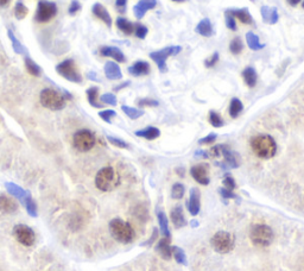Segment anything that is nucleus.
<instances>
[{"mask_svg": "<svg viewBox=\"0 0 304 271\" xmlns=\"http://www.w3.org/2000/svg\"><path fill=\"white\" fill-rule=\"evenodd\" d=\"M216 137H218L216 133H209L208 136L203 137V138L200 139L199 144H200V145H207V144H212V143L215 142Z\"/></svg>", "mask_w": 304, "mask_h": 271, "instance_id": "50", "label": "nucleus"}, {"mask_svg": "<svg viewBox=\"0 0 304 271\" xmlns=\"http://www.w3.org/2000/svg\"><path fill=\"white\" fill-rule=\"evenodd\" d=\"M250 238L252 243L257 245V246L266 247L269 246V245H271L274 238V235H273L272 228L270 227V226L258 224V225H254L253 227L251 228Z\"/></svg>", "mask_w": 304, "mask_h": 271, "instance_id": "6", "label": "nucleus"}, {"mask_svg": "<svg viewBox=\"0 0 304 271\" xmlns=\"http://www.w3.org/2000/svg\"><path fill=\"white\" fill-rule=\"evenodd\" d=\"M129 85V81H126V82H124V84H121L120 86H118V87H116L114 88V91H120V90H122V88H125V87H127Z\"/></svg>", "mask_w": 304, "mask_h": 271, "instance_id": "56", "label": "nucleus"}, {"mask_svg": "<svg viewBox=\"0 0 304 271\" xmlns=\"http://www.w3.org/2000/svg\"><path fill=\"white\" fill-rule=\"evenodd\" d=\"M13 236L18 243L24 246H32L36 241L35 231L30 226L24 224H17L13 227Z\"/></svg>", "mask_w": 304, "mask_h": 271, "instance_id": "11", "label": "nucleus"}, {"mask_svg": "<svg viewBox=\"0 0 304 271\" xmlns=\"http://www.w3.org/2000/svg\"><path fill=\"white\" fill-rule=\"evenodd\" d=\"M190 175L192 176V179L198 182V183L202 185H208L210 182L209 165L206 164V163H200V164L191 166Z\"/></svg>", "mask_w": 304, "mask_h": 271, "instance_id": "13", "label": "nucleus"}, {"mask_svg": "<svg viewBox=\"0 0 304 271\" xmlns=\"http://www.w3.org/2000/svg\"><path fill=\"white\" fill-rule=\"evenodd\" d=\"M127 70L133 76H144L150 73V65L145 61H137Z\"/></svg>", "mask_w": 304, "mask_h": 271, "instance_id": "22", "label": "nucleus"}, {"mask_svg": "<svg viewBox=\"0 0 304 271\" xmlns=\"http://www.w3.org/2000/svg\"><path fill=\"white\" fill-rule=\"evenodd\" d=\"M156 250L161 255L162 258L170 259L172 257V246L170 244V237H163L156 245Z\"/></svg>", "mask_w": 304, "mask_h": 271, "instance_id": "20", "label": "nucleus"}, {"mask_svg": "<svg viewBox=\"0 0 304 271\" xmlns=\"http://www.w3.org/2000/svg\"><path fill=\"white\" fill-rule=\"evenodd\" d=\"M126 5H127V0H116V6L120 12H125Z\"/></svg>", "mask_w": 304, "mask_h": 271, "instance_id": "54", "label": "nucleus"}, {"mask_svg": "<svg viewBox=\"0 0 304 271\" xmlns=\"http://www.w3.org/2000/svg\"><path fill=\"white\" fill-rule=\"evenodd\" d=\"M260 14H262L263 20H264L266 24H270V25L276 24L278 19H279V14H278V10L276 7L262 6Z\"/></svg>", "mask_w": 304, "mask_h": 271, "instance_id": "21", "label": "nucleus"}, {"mask_svg": "<svg viewBox=\"0 0 304 271\" xmlns=\"http://www.w3.org/2000/svg\"><path fill=\"white\" fill-rule=\"evenodd\" d=\"M100 54L105 57H111L113 58L114 61L119 62V63H124L126 61V57L122 51L117 47H102L100 49Z\"/></svg>", "mask_w": 304, "mask_h": 271, "instance_id": "19", "label": "nucleus"}, {"mask_svg": "<svg viewBox=\"0 0 304 271\" xmlns=\"http://www.w3.org/2000/svg\"><path fill=\"white\" fill-rule=\"evenodd\" d=\"M137 103H138V106L140 107H156L158 106V101L157 100H154V99H139L138 101H137Z\"/></svg>", "mask_w": 304, "mask_h": 271, "instance_id": "48", "label": "nucleus"}, {"mask_svg": "<svg viewBox=\"0 0 304 271\" xmlns=\"http://www.w3.org/2000/svg\"><path fill=\"white\" fill-rule=\"evenodd\" d=\"M219 193L224 199H236V195L233 193V191H229V189L226 188H220L219 189Z\"/></svg>", "mask_w": 304, "mask_h": 271, "instance_id": "53", "label": "nucleus"}, {"mask_svg": "<svg viewBox=\"0 0 304 271\" xmlns=\"http://www.w3.org/2000/svg\"><path fill=\"white\" fill-rule=\"evenodd\" d=\"M195 155H196V156H202V157H205V158H208V156H209V155H208V152L201 151V150H200V151H196V152H195Z\"/></svg>", "mask_w": 304, "mask_h": 271, "instance_id": "55", "label": "nucleus"}, {"mask_svg": "<svg viewBox=\"0 0 304 271\" xmlns=\"http://www.w3.org/2000/svg\"><path fill=\"white\" fill-rule=\"evenodd\" d=\"M243 48L244 44L240 37H235V38H233L231 40V43H229V51H231L233 55H239L243 51Z\"/></svg>", "mask_w": 304, "mask_h": 271, "instance_id": "38", "label": "nucleus"}, {"mask_svg": "<svg viewBox=\"0 0 304 271\" xmlns=\"http://www.w3.org/2000/svg\"><path fill=\"white\" fill-rule=\"evenodd\" d=\"M92 12L96 18H99L100 20L103 22L107 27L108 28L112 27V17H111V14L108 11H107L106 7L101 5V4L95 3L92 7Z\"/></svg>", "mask_w": 304, "mask_h": 271, "instance_id": "17", "label": "nucleus"}, {"mask_svg": "<svg viewBox=\"0 0 304 271\" xmlns=\"http://www.w3.org/2000/svg\"><path fill=\"white\" fill-rule=\"evenodd\" d=\"M184 185L182 183H175L171 188V198L175 200H180L183 198L184 195Z\"/></svg>", "mask_w": 304, "mask_h": 271, "instance_id": "42", "label": "nucleus"}, {"mask_svg": "<svg viewBox=\"0 0 304 271\" xmlns=\"http://www.w3.org/2000/svg\"><path fill=\"white\" fill-rule=\"evenodd\" d=\"M225 16H226V25H227V28L229 30H233L235 31L236 30V22H235V18L231 16L227 11L225 12Z\"/></svg>", "mask_w": 304, "mask_h": 271, "instance_id": "49", "label": "nucleus"}, {"mask_svg": "<svg viewBox=\"0 0 304 271\" xmlns=\"http://www.w3.org/2000/svg\"><path fill=\"white\" fill-rule=\"evenodd\" d=\"M88 79H91L93 81H99L98 77H96V73H93V72L88 74Z\"/></svg>", "mask_w": 304, "mask_h": 271, "instance_id": "57", "label": "nucleus"}, {"mask_svg": "<svg viewBox=\"0 0 304 271\" xmlns=\"http://www.w3.org/2000/svg\"><path fill=\"white\" fill-rule=\"evenodd\" d=\"M25 68H27V70L29 73L31 74L32 76H40L42 75V68L37 65V63L32 60L31 57L25 56Z\"/></svg>", "mask_w": 304, "mask_h": 271, "instance_id": "33", "label": "nucleus"}, {"mask_svg": "<svg viewBox=\"0 0 304 271\" xmlns=\"http://www.w3.org/2000/svg\"><path fill=\"white\" fill-rule=\"evenodd\" d=\"M117 116L116 111L113 110H103L101 112H99V117L101 118L102 120H105L106 122H111L114 117Z\"/></svg>", "mask_w": 304, "mask_h": 271, "instance_id": "45", "label": "nucleus"}, {"mask_svg": "<svg viewBox=\"0 0 304 271\" xmlns=\"http://www.w3.org/2000/svg\"><path fill=\"white\" fill-rule=\"evenodd\" d=\"M96 144V137L91 130L82 129L74 133L73 145L81 152L91 151Z\"/></svg>", "mask_w": 304, "mask_h": 271, "instance_id": "7", "label": "nucleus"}, {"mask_svg": "<svg viewBox=\"0 0 304 271\" xmlns=\"http://www.w3.org/2000/svg\"><path fill=\"white\" fill-rule=\"evenodd\" d=\"M56 72L60 74L63 79L70 81L74 84H81L82 82V75H81L79 70L76 68V65L72 58L64 60L56 66Z\"/></svg>", "mask_w": 304, "mask_h": 271, "instance_id": "8", "label": "nucleus"}, {"mask_svg": "<svg viewBox=\"0 0 304 271\" xmlns=\"http://www.w3.org/2000/svg\"><path fill=\"white\" fill-rule=\"evenodd\" d=\"M18 211L16 200L6 194H0V212L4 214H13Z\"/></svg>", "mask_w": 304, "mask_h": 271, "instance_id": "15", "label": "nucleus"}, {"mask_svg": "<svg viewBox=\"0 0 304 271\" xmlns=\"http://www.w3.org/2000/svg\"><path fill=\"white\" fill-rule=\"evenodd\" d=\"M147 32H149V30H147V28L145 27V25H143V24H136L135 33H136V36L138 37V38L144 39L146 37Z\"/></svg>", "mask_w": 304, "mask_h": 271, "instance_id": "46", "label": "nucleus"}, {"mask_svg": "<svg viewBox=\"0 0 304 271\" xmlns=\"http://www.w3.org/2000/svg\"><path fill=\"white\" fill-rule=\"evenodd\" d=\"M251 148L259 158L269 159L277 154V143L270 135H258L251 139Z\"/></svg>", "mask_w": 304, "mask_h": 271, "instance_id": "1", "label": "nucleus"}, {"mask_svg": "<svg viewBox=\"0 0 304 271\" xmlns=\"http://www.w3.org/2000/svg\"><path fill=\"white\" fill-rule=\"evenodd\" d=\"M302 7H303V9H304V0H303V2H302Z\"/></svg>", "mask_w": 304, "mask_h": 271, "instance_id": "61", "label": "nucleus"}, {"mask_svg": "<svg viewBox=\"0 0 304 271\" xmlns=\"http://www.w3.org/2000/svg\"><path fill=\"white\" fill-rule=\"evenodd\" d=\"M210 244L218 254H229L235 247V236L226 231H219L212 237Z\"/></svg>", "mask_w": 304, "mask_h": 271, "instance_id": "5", "label": "nucleus"}, {"mask_svg": "<svg viewBox=\"0 0 304 271\" xmlns=\"http://www.w3.org/2000/svg\"><path fill=\"white\" fill-rule=\"evenodd\" d=\"M218 62H219V53H214L212 56H210L209 58H207V60L205 61V66L207 67V68H212V67L216 65Z\"/></svg>", "mask_w": 304, "mask_h": 271, "instance_id": "52", "label": "nucleus"}, {"mask_svg": "<svg viewBox=\"0 0 304 271\" xmlns=\"http://www.w3.org/2000/svg\"><path fill=\"white\" fill-rule=\"evenodd\" d=\"M117 24V28L119 29L121 32H124L125 35H132L133 32H135V28H136V24H133L132 22H129L124 17H119L116 22Z\"/></svg>", "mask_w": 304, "mask_h": 271, "instance_id": "29", "label": "nucleus"}, {"mask_svg": "<svg viewBox=\"0 0 304 271\" xmlns=\"http://www.w3.org/2000/svg\"><path fill=\"white\" fill-rule=\"evenodd\" d=\"M195 31L199 33V35H201L203 37H212L213 36V25L210 23V20L208 18H205V19H202L200 23L196 25L195 28Z\"/></svg>", "mask_w": 304, "mask_h": 271, "instance_id": "27", "label": "nucleus"}, {"mask_svg": "<svg viewBox=\"0 0 304 271\" xmlns=\"http://www.w3.org/2000/svg\"><path fill=\"white\" fill-rule=\"evenodd\" d=\"M136 136L142 137V138H145L147 140H154L161 136V131L155 126H147L145 129L136 131Z\"/></svg>", "mask_w": 304, "mask_h": 271, "instance_id": "28", "label": "nucleus"}, {"mask_svg": "<svg viewBox=\"0 0 304 271\" xmlns=\"http://www.w3.org/2000/svg\"><path fill=\"white\" fill-rule=\"evenodd\" d=\"M29 9L24 5L21 2H18L14 6V16H16L17 19H24L25 17L28 16Z\"/></svg>", "mask_w": 304, "mask_h": 271, "instance_id": "40", "label": "nucleus"}, {"mask_svg": "<svg viewBox=\"0 0 304 271\" xmlns=\"http://www.w3.org/2000/svg\"><path fill=\"white\" fill-rule=\"evenodd\" d=\"M100 101H101L102 103H106V105L116 106L117 105V96L112 94V93H106V94L101 95Z\"/></svg>", "mask_w": 304, "mask_h": 271, "instance_id": "44", "label": "nucleus"}, {"mask_svg": "<svg viewBox=\"0 0 304 271\" xmlns=\"http://www.w3.org/2000/svg\"><path fill=\"white\" fill-rule=\"evenodd\" d=\"M219 158H224L222 163H218L221 168L236 169L240 165V159L236 152L232 151L227 145H221V155Z\"/></svg>", "mask_w": 304, "mask_h": 271, "instance_id": "12", "label": "nucleus"}, {"mask_svg": "<svg viewBox=\"0 0 304 271\" xmlns=\"http://www.w3.org/2000/svg\"><path fill=\"white\" fill-rule=\"evenodd\" d=\"M120 184V176L112 166L100 169L95 176V185L101 192H112Z\"/></svg>", "mask_w": 304, "mask_h": 271, "instance_id": "3", "label": "nucleus"}, {"mask_svg": "<svg viewBox=\"0 0 304 271\" xmlns=\"http://www.w3.org/2000/svg\"><path fill=\"white\" fill-rule=\"evenodd\" d=\"M57 14V5L53 2L39 0L37 5L35 20L38 23H47L50 22Z\"/></svg>", "mask_w": 304, "mask_h": 271, "instance_id": "10", "label": "nucleus"}, {"mask_svg": "<svg viewBox=\"0 0 304 271\" xmlns=\"http://www.w3.org/2000/svg\"><path fill=\"white\" fill-rule=\"evenodd\" d=\"M246 42H247V46L250 47V49L254 50V51L262 50L263 48L265 47V44L260 43V40H259V37L257 35H254V33L251 32V31L246 33Z\"/></svg>", "mask_w": 304, "mask_h": 271, "instance_id": "32", "label": "nucleus"}, {"mask_svg": "<svg viewBox=\"0 0 304 271\" xmlns=\"http://www.w3.org/2000/svg\"><path fill=\"white\" fill-rule=\"evenodd\" d=\"M172 257L176 259V262L179 264L187 265V257H185V254L182 248L179 246H172Z\"/></svg>", "mask_w": 304, "mask_h": 271, "instance_id": "39", "label": "nucleus"}, {"mask_svg": "<svg viewBox=\"0 0 304 271\" xmlns=\"http://www.w3.org/2000/svg\"><path fill=\"white\" fill-rule=\"evenodd\" d=\"M209 122L210 125L214 126V128H222L225 124V121L221 118L220 114L215 112V111H210L209 112Z\"/></svg>", "mask_w": 304, "mask_h": 271, "instance_id": "41", "label": "nucleus"}, {"mask_svg": "<svg viewBox=\"0 0 304 271\" xmlns=\"http://www.w3.org/2000/svg\"><path fill=\"white\" fill-rule=\"evenodd\" d=\"M107 140L112 144V145L117 147V148H120V149H127L128 148V144L125 142V140H122L120 138H117V137H112V136H107Z\"/></svg>", "mask_w": 304, "mask_h": 271, "instance_id": "43", "label": "nucleus"}, {"mask_svg": "<svg viewBox=\"0 0 304 271\" xmlns=\"http://www.w3.org/2000/svg\"><path fill=\"white\" fill-rule=\"evenodd\" d=\"M227 12L233 16L236 19H239L242 22L243 24H247L250 25L253 23V19H252V16L248 12V10L246 7H244V9H239V10H227Z\"/></svg>", "mask_w": 304, "mask_h": 271, "instance_id": "25", "label": "nucleus"}, {"mask_svg": "<svg viewBox=\"0 0 304 271\" xmlns=\"http://www.w3.org/2000/svg\"><path fill=\"white\" fill-rule=\"evenodd\" d=\"M170 219H171V222L177 230L182 228L187 225V219L184 217V212L181 206L173 207L170 212Z\"/></svg>", "mask_w": 304, "mask_h": 271, "instance_id": "18", "label": "nucleus"}, {"mask_svg": "<svg viewBox=\"0 0 304 271\" xmlns=\"http://www.w3.org/2000/svg\"><path fill=\"white\" fill-rule=\"evenodd\" d=\"M110 232L111 236L121 244H129L136 238V231L131 224L119 218L112 219L110 221Z\"/></svg>", "mask_w": 304, "mask_h": 271, "instance_id": "2", "label": "nucleus"}, {"mask_svg": "<svg viewBox=\"0 0 304 271\" xmlns=\"http://www.w3.org/2000/svg\"><path fill=\"white\" fill-rule=\"evenodd\" d=\"M103 70H105L106 77L110 80H120L122 77L120 67L118 66V63L113 62V61L106 62Z\"/></svg>", "mask_w": 304, "mask_h": 271, "instance_id": "23", "label": "nucleus"}, {"mask_svg": "<svg viewBox=\"0 0 304 271\" xmlns=\"http://www.w3.org/2000/svg\"><path fill=\"white\" fill-rule=\"evenodd\" d=\"M287 2L290 4L291 6H297L299 3H301V0H287Z\"/></svg>", "mask_w": 304, "mask_h": 271, "instance_id": "58", "label": "nucleus"}, {"mask_svg": "<svg viewBox=\"0 0 304 271\" xmlns=\"http://www.w3.org/2000/svg\"><path fill=\"white\" fill-rule=\"evenodd\" d=\"M244 105L238 98H233L229 103V116L232 118H238L243 112Z\"/></svg>", "mask_w": 304, "mask_h": 271, "instance_id": "34", "label": "nucleus"}, {"mask_svg": "<svg viewBox=\"0 0 304 271\" xmlns=\"http://www.w3.org/2000/svg\"><path fill=\"white\" fill-rule=\"evenodd\" d=\"M224 185L226 189H229V191H234L236 188L235 180L233 179V176L229 175V174H226L224 177Z\"/></svg>", "mask_w": 304, "mask_h": 271, "instance_id": "47", "label": "nucleus"}, {"mask_svg": "<svg viewBox=\"0 0 304 271\" xmlns=\"http://www.w3.org/2000/svg\"><path fill=\"white\" fill-rule=\"evenodd\" d=\"M67 96L62 93L53 90V88H46L40 92L39 101L43 107L51 111H61L67 105Z\"/></svg>", "mask_w": 304, "mask_h": 271, "instance_id": "4", "label": "nucleus"}, {"mask_svg": "<svg viewBox=\"0 0 304 271\" xmlns=\"http://www.w3.org/2000/svg\"><path fill=\"white\" fill-rule=\"evenodd\" d=\"M172 2H175V3H184V2H188V0H172Z\"/></svg>", "mask_w": 304, "mask_h": 271, "instance_id": "60", "label": "nucleus"}, {"mask_svg": "<svg viewBox=\"0 0 304 271\" xmlns=\"http://www.w3.org/2000/svg\"><path fill=\"white\" fill-rule=\"evenodd\" d=\"M11 3V0H0V7H5Z\"/></svg>", "mask_w": 304, "mask_h": 271, "instance_id": "59", "label": "nucleus"}, {"mask_svg": "<svg viewBox=\"0 0 304 271\" xmlns=\"http://www.w3.org/2000/svg\"><path fill=\"white\" fill-rule=\"evenodd\" d=\"M5 188H6V191L10 193V195H12L13 198L20 200L21 202H23L25 198H27V196L29 195V193L25 191V189L19 187V185L16 183H12V182H6Z\"/></svg>", "mask_w": 304, "mask_h": 271, "instance_id": "24", "label": "nucleus"}, {"mask_svg": "<svg viewBox=\"0 0 304 271\" xmlns=\"http://www.w3.org/2000/svg\"><path fill=\"white\" fill-rule=\"evenodd\" d=\"M7 35H9L10 39H11V43H12V48H13L14 53L18 54V55H25V56H28L29 54H28L27 48H25L23 44H21L19 40L17 39V37L14 36V33L11 30H9V31H7Z\"/></svg>", "mask_w": 304, "mask_h": 271, "instance_id": "31", "label": "nucleus"}, {"mask_svg": "<svg viewBox=\"0 0 304 271\" xmlns=\"http://www.w3.org/2000/svg\"><path fill=\"white\" fill-rule=\"evenodd\" d=\"M200 210H201V193L198 188H191L188 201V211L191 215H198Z\"/></svg>", "mask_w": 304, "mask_h": 271, "instance_id": "14", "label": "nucleus"}, {"mask_svg": "<svg viewBox=\"0 0 304 271\" xmlns=\"http://www.w3.org/2000/svg\"><path fill=\"white\" fill-rule=\"evenodd\" d=\"M25 209H27V212L29 213V215L32 218H36L37 215H38V209H37V205L35 202V200H33L30 194H29L25 200L23 201Z\"/></svg>", "mask_w": 304, "mask_h": 271, "instance_id": "35", "label": "nucleus"}, {"mask_svg": "<svg viewBox=\"0 0 304 271\" xmlns=\"http://www.w3.org/2000/svg\"><path fill=\"white\" fill-rule=\"evenodd\" d=\"M87 99L88 102L91 103V106L95 107V109H101L103 103L99 102V88L98 87H91L87 90Z\"/></svg>", "mask_w": 304, "mask_h": 271, "instance_id": "30", "label": "nucleus"}, {"mask_svg": "<svg viewBox=\"0 0 304 271\" xmlns=\"http://www.w3.org/2000/svg\"><path fill=\"white\" fill-rule=\"evenodd\" d=\"M243 79L245 81V84L247 85V87H255L258 81V75L253 67H246V68L243 70Z\"/></svg>", "mask_w": 304, "mask_h": 271, "instance_id": "26", "label": "nucleus"}, {"mask_svg": "<svg viewBox=\"0 0 304 271\" xmlns=\"http://www.w3.org/2000/svg\"><path fill=\"white\" fill-rule=\"evenodd\" d=\"M181 50H182V48L180 46H170L158 51H152L150 54V57L151 60L157 65L158 69L161 70L162 73H165L166 69H168L166 68V60H168L170 56L180 54Z\"/></svg>", "mask_w": 304, "mask_h": 271, "instance_id": "9", "label": "nucleus"}, {"mask_svg": "<svg viewBox=\"0 0 304 271\" xmlns=\"http://www.w3.org/2000/svg\"><path fill=\"white\" fill-rule=\"evenodd\" d=\"M159 227H161V232L164 237H170V231H169V224H168V218H166L165 213L163 212H158L157 214Z\"/></svg>", "mask_w": 304, "mask_h": 271, "instance_id": "37", "label": "nucleus"}, {"mask_svg": "<svg viewBox=\"0 0 304 271\" xmlns=\"http://www.w3.org/2000/svg\"><path fill=\"white\" fill-rule=\"evenodd\" d=\"M156 5H157V0H139L138 4H136L133 7V13L136 18L142 19L147 11L155 9Z\"/></svg>", "mask_w": 304, "mask_h": 271, "instance_id": "16", "label": "nucleus"}, {"mask_svg": "<svg viewBox=\"0 0 304 271\" xmlns=\"http://www.w3.org/2000/svg\"><path fill=\"white\" fill-rule=\"evenodd\" d=\"M121 110L122 112H124L126 116H127L129 119H138L142 116H144V111L143 110H139V109H135V107H131V106H121Z\"/></svg>", "mask_w": 304, "mask_h": 271, "instance_id": "36", "label": "nucleus"}, {"mask_svg": "<svg viewBox=\"0 0 304 271\" xmlns=\"http://www.w3.org/2000/svg\"><path fill=\"white\" fill-rule=\"evenodd\" d=\"M80 10H81V4L77 2V0H73V2L70 3V6L68 9V12H69L70 16H74V14H76Z\"/></svg>", "mask_w": 304, "mask_h": 271, "instance_id": "51", "label": "nucleus"}]
</instances>
